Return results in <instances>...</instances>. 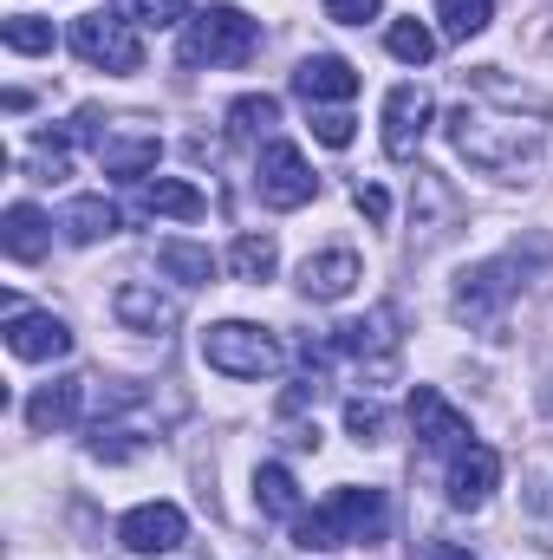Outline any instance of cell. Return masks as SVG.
Wrapping results in <instances>:
<instances>
[{
	"instance_id": "obj_1",
	"label": "cell",
	"mask_w": 553,
	"mask_h": 560,
	"mask_svg": "<svg viewBox=\"0 0 553 560\" xmlns=\"http://www.w3.org/2000/svg\"><path fill=\"white\" fill-rule=\"evenodd\" d=\"M443 131L456 143L462 163L489 170V176H515L541 156V138H548V98L541 92H521L508 85L495 66H482L469 79V98L449 105Z\"/></svg>"
},
{
	"instance_id": "obj_2",
	"label": "cell",
	"mask_w": 553,
	"mask_h": 560,
	"mask_svg": "<svg viewBox=\"0 0 553 560\" xmlns=\"http://www.w3.org/2000/svg\"><path fill=\"white\" fill-rule=\"evenodd\" d=\"M391 528V495L385 489H358V482H339L319 509H306L293 522V548H372L385 541Z\"/></svg>"
},
{
	"instance_id": "obj_3",
	"label": "cell",
	"mask_w": 553,
	"mask_h": 560,
	"mask_svg": "<svg viewBox=\"0 0 553 560\" xmlns=\"http://www.w3.org/2000/svg\"><path fill=\"white\" fill-rule=\"evenodd\" d=\"M548 255H553L548 242H528V248H508V255L475 261L469 275L456 280L449 313H456L462 326H475V332H495V326H502V313H508V300L528 287V268H541Z\"/></svg>"
},
{
	"instance_id": "obj_4",
	"label": "cell",
	"mask_w": 553,
	"mask_h": 560,
	"mask_svg": "<svg viewBox=\"0 0 553 560\" xmlns=\"http://www.w3.org/2000/svg\"><path fill=\"white\" fill-rule=\"evenodd\" d=\"M202 365L222 372V378L255 385V378H274L280 365H286V346L268 326H255V319H222V326L202 332Z\"/></svg>"
},
{
	"instance_id": "obj_5",
	"label": "cell",
	"mask_w": 553,
	"mask_h": 560,
	"mask_svg": "<svg viewBox=\"0 0 553 560\" xmlns=\"http://www.w3.org/2000/svg\"><path fill=\"white\" fill-rule=\"evenodd\" d=\"M261 52V20L242 7H209L183 33V66H248Z\"/></svg>"
},
{
	"instance_id": "obj_6",
	"label": "cell",
	"mask_w": 553,
	"mask_h": 560,
	"mask_svg": "<svg viewBox=\"0 0 553 560\" xmlns=\"http://www.w3.org/2000/svg\"><path fill=\"white\" fill-rule=\"evenodd\" d=\"M66 39H72V52H79L92 72H118V79L143 72V39L125 13H79Z\"/></svg>"
},
{
	"instance_id": "obj_7",
	"label": "cell",
	"mask_w": 553,
	"mask_h": 560,
	"mask_svg": "<svg viewBox=\"0 0 553 560\" xmlns=\"http://www.w3.org/2000/svg\"><path fill=\"white\" fill-rule=\"evenodd\" d=\"M332 352H345L372 385L398 378V352H404V332H398V306H372L365 319H345L332 332Z\"/></svg>"
},
{
	"instance_id": "obj_8",
	"label": "cell",
	"mask_w": 553,
	"mask_h": 560,
	"mask_svg": "<svg viewBox=\"0 0 553 560\" xmlns=\"http://www.w3.org/2000/svg\"><path fill=\"white\" fill-rule=\"evenodd\" d=\"M255 196L268 209H306L319 196V176H313V163H306L299 143H286V138L261 143V156H255Z\"/></svg>"
},
{
	"instance_id": "obj_9",
	"label": "cell",
	"mask_w": 553,
	"mask_h": 560,
	"mask_svg": "<svg viewBox=\"0 0 553 560\" xmlns=\"http://www.w3.org/2000/svg\"><path fill=\"white\" fill-rule=\"evenodd\" d=\"M430 118H436L430 85H391V98H385V156L391 163H416Z\"/></svg>"
},
{
	"instance_id": "obj_10",
	"label": "cell",
	"mask_w": 553,
	"mask_h": 560,
	"mask_svg": "<svg viewBox=\"0 0 553 560\" xmlns=\"http://www.w3.org/2000/svg\"><path fill=\"white\" fill-rule=\"evenodd\" d=\"M118 541L131 548V555H176L183 541H189V515L176 509V502H138L125 522H118Z\"/></svg>"
},
{
	"instance_id": "obj_11",
	"label": "cell",
	"mask_w": 553,
	"mask_h": 560,
	"mask_svg": "<svg viewBox=\"0 0 553 560\" xmlns=\"http://www.w3.org/2000/svg\"><path fill=\"white\" fill-rule=\"evenodd\" d=\"M7 352L13 359H33V365L66 359L72 352V326L59 313H26L20 300H7Z\"/></svg>"
},
{
	"instance_id": "obj_12",
	"label": "cell",
	"mask_w": 553,
	"mask_h": 560,
	"mask_svg": "<svg viewBox=\"0 0 553 560\" xmlns=\"http://www.w3.org/2000/svg\"><path fill=\"white\" fill-rule=\"evenodd\" d=\"M111 313H118L125 332H150V339H163V332L183 319V300L163 293L156 280H125V287L111 293Z\"/></svg>"
},
{
	"instance_id": "obj_13",
	"label": "cell",
	"mask_w": 553,
	"mask_h": 560,
	"mask_svg": "<svg viewBox=\"0 0 553 560\" xmlns=\"http://www.w3.org/2000/svg\"><path fill=\"white\" fill-rule=\"evenodd\" d=\"M293 98H306V112L345 105V98H358V72H352L339 52H306V59L293 66Z\"/></svg>"
},
{
	"instance_id": "obj_14",
	"label": "cell",
	"mask_w": 553,
	"mask_h": 560,
	"mask_svg": "<svg viewBox=\"0 0 553 560\" xmlns=\"http://www.w3.org/2000/svg\"><path fill=\"white\" fill-rule=\"evenodd\" d=\"M495 482H502V456H495L489 443H462V450L449 456V476H443L449 509H482V502L495 495Z\"/></svg>"
},
{
	"instance_id": "obj_15",
	"label": "cell",
	"mask_w": 553,
	"mask_h": 560,
	"mask_svg": "<svg viewBox=\"0 0 553 560\" xmlns=\"http://www.w3.org/2000/svg\"><path fill=\"white\" fill-rule=\"evenodd\" d=\"M411 423H416V436H423L430 450H443V456H456L462 443H475L469 418H462L436 385H416V392H411Z\"/></svg>"
},
{
	"instance_id": "obj_16",
	"label": "cell",
	"mask_w": 553,
	"mask_h": 560,
	"mask_svg": "<svg viewBox=\"0 0 553 560\" xmlns=\"http://www.w3.org/2000/svg\"><path fill=\"white\" fill-rule=\"evenodd\" d=\"M92 385L98 378H52V385H39L33 398H26V423L39 430V436H52V430H72L79 423V411H85V398H92Z\"/></svg>"
},
{
	"instance_id": "obj_17",
	"label": "cell",
	"mask_w": 553,
	"mask_h": 560,
	"mask_svg": "<svg viewBox=\"0 0 553 560\" xmlns=\"http://www.w3.org/2000/svg\"><path fill=\"white\" fill-rule=\"evenodd\" d=\"M358 280H365V268H358L352 248H326V255H306L299 261V293L306 300H345Z\"/></svg>"
},
{
	"instance_id": "obj_18",
	"label": "cell",
	"mask_w": 553,
	"mask_h": 560,
	"mask_svg": "<svg viewBox=\"0 0 553 560\" xmlns=\"http://www.w3.org/2000/svg\"><path fill=\"white\" fill-rule=\"evenodd\" d=\"M0 248H7L20 268H33V261H46V248H52V222H46L33 202H13V209L0 215Z\"/></svg>"
},
{
	"instance_id": "obj_19",
	"label": "cell",
	"mask_w": 553,
	"mask_h": 560,
	"mask_svg": "<svg viewBox=\"0 0 553 560\" xmlns=\"http://www.w3.org/2000/svg\"><path fill=\"white\" fill-rule=\"evenodd\" d=\"M59 229H66V242H72V248H92V242L118 235V229H125V215H118V202H105V196H79V202H66Z\"/></svg>"
},
{
	"instance_id": "obj_20",
	"label": "cell",
	"mask_w": 553,
	"mask_h": 560,
	"mask_svg": "<svg viewBox=\"0 0 553 560\" xmlns=\"http://www.w3.org/2000/svg\"><path fill=\"white\" fill-rule=\"evenodd\" d=\"M143 209H150V215H176V222H196V215H209V196H202L196 183H176V176H150V183H143Z\"/></svg>"
},
{
	"instance_id": "obj_21",
	"label": "cell",
	"mask_w": 553,
	"mask_h": 560,
	"mask_svg": "<svg viewBox=\"0 0 553 560\" xmlns=\"http://www.w3.org/2000/svg\"><path fill=\"white\" fill-rule=\"evenodd\" d=\"M255 502H261L268 515H280V522H299V515H306V509H299V482H293L286 463H261V469H255Z\"/></svg>"
},
{
	"instance_id": "obj_22",
	"label": "cell",
	"mask_w": 553,
	"mask_h": 560,
	"mask_svg": "<svg viewBox=\"0 0 553 560\" xmlns=\"http://www.w3.org/2000/svg\"><path fill=\"white\" fill-rule=\"evenodd\" d=\"M156 268L169 280H183V287H209L215 280V255L196 248V242H156Z\"/></svg>"
},
{
	"instance_id": "obj_23",
	"label": "cell",
	"mask_w": 553,
	"mask_h": 560,
	"mask_svg": "<svg viewBox=\"0 0 553 560\" xmlns=\"http://www.w3.org/2000/svg\"><path fill=\"white\" fill-rule=\"evenodd\" d=\"M156 156H163V143L156 138H105L98 143L105 176H143V170H156Z\"/></svg>"
},
{
	"instance_id": "obj_24",
	"label": "cell",
	"mask_w": 553,
	"mask_h": 560,
	"mask_svg": "<svg viewBox=\"0 0 553 560\" xmlns=\"http://www.w3.org/2000/svg\"><path fill=\"white\" fill-rule=\"evenodd\" d=\"M228 268H235V280H255V287H261V280L280 268L274 235H255V229H248V235H235V248H228Z\"/></svg>"
},
{
	"instance_id": "obj_25",
	"label": "cell",
	"mask_w": 553,
	"mask_h": 560,
	"mask_svg": "<svg viewBox=\"0 0 553 560\" xmlns=\"http://www.w3.org/2000/svg\"><path fill=\"white\" fill-rule=\"evenodd\" d=\"M489 20H495V0H436L443 39H475V33H489Z\"/></svg>"
},
{
	"instance_id": "obj_26",
	"label": "cell",
	"mask_w": 553,
	"mask_h": 560,
	"mask_svg": "<svg viewBox=\"0 0 553 560\" xmlns=\"http://www.w3.org/2000/svg\"><path fill=\"white\" fill-rule=\"evenodd\" d=\"M274 125H280V98L274 92H248V98L228 105V131H235V138H268Z\"/></svg>"
},
{
	"instance_id": "obj_27",
	"label": "cell",
	"mask_w": 553,
	"mask_h": 560,
	"mask_svg": "<svg viewBox=\"0 0 553 560\" xmlns=\"http://www.w3.org/2000/svg\"><path fill=\"white\" fill-rule=\"evenodd\" d=\"M0 39H7V52H20V59H39V52H52V46H59L52 20H39V13H13V20L0 26Z\"/></svg>"
},
{
	"instance_id": "obj_28",
	"label": "cell",
	"mask_w": 553,
	"mask_h": 560,
	"mask_svg": "<svg viewBox=\"0 0 553 560\" xmlns=\"http://www.w3.org/2000/svg\"><path fill=\"white\" fill-rule=\"evenodd\" d=\"M385 46H391V59H404V66H430V59H436V33H430L423 20H391V26H385Z\"/></svg>"
},
{
	"instance_id": "obj_29",
	"label": "cell",
	"mask_w": 553,
	"mask_h": 560,
	"mask_svg": "<svg viewBox=\"0 0 553 560\" xmlns=\"http://www.w3.org/2000/svg\"><path fill=\"white\" fill-rule=\"evenodd\" d=\"M111 13H125L131 26H156L163 33V26H183L189 20V0H118Z\"/></svg>"
},
{
	"instance_id": "obj_30",
	"label": "cell",
	"mask_w": 553,
	"mask_h": 560,
	"mask_svg": "<svg viewBox=\"0 0 553 560\" xmlns=\"http://www.w3.org/2000/svg\"><path fill=\"white\" fill-rule=\"evenodd\" d=\"M345 430H352L358 443H385L391 418H385V405H372V398H352V405H345Z\"/></svg>"
},
{
	"instance_id": "obj_31",
	"label": "cell",
	"mask_w": 553,
	"mask_h": 560,
	"mask_svg": "<svg viewBox=\"0 0 553 560\" xmlns=\"http://www.w3.org/2000/svg\"><path fill=\"white\" fill-rule=\"evenodd\" d=\"M352 131H358V118H352L345 105H326V112H313V138L326 143V150H345V143H352Z\"/></svg>"
},
{
	"instance_id": "obj_32",
	"label": "cell",
	"mask_w": 553,
	"mask_h": 560,
	"mask_svg": "<svg viewBox=\"0 0 553 560\" xmlns=\"http://www.w3.org/2000/svg\"><path fill=\"white\" fill-rule=\"evenodd\" d=\"M378 7H385V0H326V20H339V26H365V20H378Z\"/></svg>"
},
{
	"instance_id": "obj_33",
	"label": "cell",
	"mask_w": 553,
	"mask_h": 560,
	"mask_svg": "<svg viewBox=\"0 0 553 560\" xmlns=\"http://www.w3.org/2000/svg\"><path fill=\"white\" fill-rule=\"evenodd\" d=\"M352 202H358V215H365V222H391V196H385L378 183H358V189H352Z\"/></svg>"
},
{
	"instance_id": "obj_34",
	"label": "cell",
	"mask_w": 553,
	"mask_h": 560,
	"mask_svg": "<svg viewBox=\"0 0 553 560\" xmlns=\"http://www.w3.org/2000/svg\"><path fill=\"white\" fill-rule=\"evenodd\" d=\"M423 560H475V555H469V548H456V541H430Z\"/></svg>"
}]
</instances>
